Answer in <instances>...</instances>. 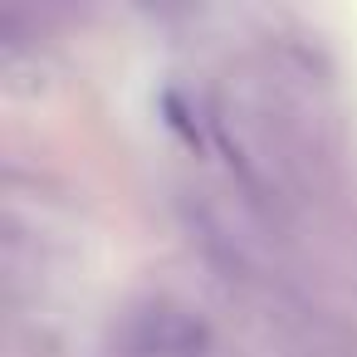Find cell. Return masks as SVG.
<instances>
[{
    "label": "cell",
    "mask_w": 357,
    "mask_h": 357,
    "mask_svg": "<svg viewBox=\"0 0 357 357\" xmlns=\"http://www.w3.org/2000/svg\"><path fill=\"white\" fill-rule=\"evenodd\" d=\"M128 357H201L211 347V328L181 303H142L123 328Z\"/></svg>",
    "instance_id": "obj_1"
}]
</instances>
